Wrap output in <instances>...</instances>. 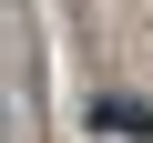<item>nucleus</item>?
Wrapping results in <instances>:
<instances>
[{"instance_id":"1","label":"nucleus","mask_w":153,"mask_h":143,"mask_svg":"<svg viewBox=\"0 0 153 143\" xmlns=\"http://www.w3.org/2000/svg\"><path fill=\"white\" fill-rule=\"evenodd\" d=\"M92 133H133V143H143V133H153V102H143V92H102V102H92Z\"/></svg>"}]
</instances>
